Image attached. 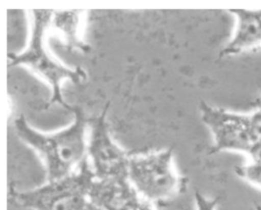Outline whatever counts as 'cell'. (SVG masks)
Instances as JSON below:
<instances>
[{"label": "cell", "mask_w": 261, "mask_h": 210, "mask_svg": "<svg viewBox=\"0 0 261 210\" xmlns=\"http://www.w3.org/2000/svg\"><path fill=\"white\" fill-rule=\"evenodd\" d=\"M73 121L55 133H42L34 128L20 115L14 120V129L18 138L31 147L42 159L46 167L47 181L62 178L86 158V128L88 119L82 108L71 106Z\"/></svg>", "instance_id": "1"}, {"label": "cell", "mask_w": 261, "mask_h": 210, "mask_svg": "<svg viewBox=\"0 0 261 210\" xmlns=\"http://www.w3.org/2000/svg\"><path fill=\"white\" fill-rule=\"evenodd\" d=\"M202 121L213 136L209 154L222 151H237L248 154L253 147L250 134L249 114H241L211 106L201 101L199 105Z\"/></svg>", "instance_id": "6"}, {"label": "cell", "mask_w": 261, "mask_h": 210, "mask_svg": "<svg viewBox=\"0 0 261 210\" xmlns=\"http://www.w3.org/2000/svg\"><path fill=\"white\" fill-rule=\"evenodd\" d=\"M237 17V28L231 40L223 47L219 57L236 55L261 44V10L230 9Z\"/></svg>", "instance_id": "8"}, {"label": "cell", "mask_w": 261, "mask_h": 210, "mask_svg": "<svg viewBox=\"0 0 261 210\" xmlns=\"http://www.w3.org/2000/svg\"><path fill=\"white\" fill-rule=\"evenodd\" d=\"M80 13V10L54 11L51 25L62 35L64 46L68 51L76 50L83 53H88L91 51V46L79 36Z\"/></svg>", "instance_id": "9"}, {"label": "cell", "mask_w": 261, "mask_h": 210, "mask_svg": "<svg viewBox=\"0 0 261 210\" xmlns=\"http://www.w3.org/2000/svg\"><path fill=\"white\" fill-rule=\"evenodd\" d=\"M236 173L248 182L261 189V164L253 163L234 167Z\"/></svg>", "instance_id": "10"}, {"label": "cell", "mask_w": 261, "mask_h": 210, "mask_svg": "<svg viewBox=\"0 0 261 210\" xmlns=\"http://www.w3.org/2000/svg\"><path fill=\"white\" fill-rule=\"evenodd\" d=\"M85 210H104V209H102V208H100L99 206H97V205H95V204L89 202L88 205H87V207L85 208Z\"/></svg>", "instance_id": "15"}, {"label": "cell", "mask_w": 261, "mask_h": 210, "mask_svg": "<svg viewBox=\"0 0 261 210\" xmlns=\"http://www.w3.org/2000/svg\"><path fill=\"white\" fill-rule=\"evenodd\" d=\"M173 150L130 155L127 178L138 194L150 202L166 201L178 194L186 179L173 166Z\"/></svg>", "instance_id": "4"}, {"label": "cell", "mask_w": 261, "mask_h": 210, "mask_svg": "<svg viewBox=\"0 0 261 210\" xmlns=\"http://www.w3.org/2000/svg\"><path fill=\"white\" fill-rule=\"evenodd\" d=\"M53 12V10H33L34 20L29 45L24 51L18 54H8L9 66L24 65L31 68L51 87L52 96L47 107L58 104L70 111L71 106L63 99L61 84L64 81L82 84L87 78V73L80 66L71 68L63 65L61 62L54 59L46 49L45 34L46 30L51 24Z\"/></svg>", "instance_id": "2"}, {"label": "cell", "mask_w": 261, "mask_h": 210, "mask_svg": "<svg viewBox=\"0 0 261 210\" xmlns=\"http://www.w3.org/2000/svg\"><path fill=\"white\" fill-rule=\"evenodd\" d=\"M95 174L86 157L79 169L25 192H10V200L32 210H85Z\"/></svg>", "instance_id": "3"}, {"label": "cell", "mask_w": 261, "mask_h": 210, "mask_svg": "<svg viewBox=\"0 0 261 210\" xmlns=\"http://www.w3.org/2000/svg\"><path fill=\"white\" fill-rule=\"evenodd\" d=\"M255 210H261V206L259 204L255 203Z\"/></svg>", "instance_id": "16"}, {"label": "cell", "mask_w": 261, "mask_h": 210, "mask_svg": "<svg viewBox=\"0 0 261 210\" xmlns=\"http://www.w3.org/2000/svg\"><path fill=\"white\" fill-rule=\"evenodd\" d=\"M248 155L253 163L261 164V143L254 144Z\"/></svg>", "instance_id": "13"}, {"label": "cell", "mask_w": 261, "mask_h": 210, "mask_svg": "<svg viewBox=\"0 0 261 210\" xmlns=\"http://www.w3.org/2000/svg\"><path fill=\"white\" fill-rule=\"evenodd\" d=\"M132 210H155L153 207V203L148 201L147 199L140 196L136 204L134 205Z\"/></svg>", "instance_id": "14"}, {"label": "cell", "mask_w": 261, "mask_h": 210, "mask_svg": "<svg viewBox=\"0 0 261 210\" xmlns=\"http://www.w3.org/2000/svg\"><path fill=\"white\" fill-rule=\"evenodd\" d=\"M107 109L108 104L99 115L89 119L88 159L96 179H128L130 155L113 141L106 118Z\"/></svg>", "instance_id": "5"}, {"label": "cell", "mask_w": 261, "mask_h": 210, "mask_svg": "<svg viewBox=\"0 0 261 210\" xmlns=\"http://www.w3.org/2000/svg\"><path fill=\"white\" fill-rule=\"evenodd\" d=\"M140 195L128 179H96L89 200L104 210H132Z\"/></svg>", "instance_id": "7"}, {"label": "cell", "mask_w": 261, "mask_h": 210, "mask_svg": "<svg viewBox=\"0 0 261 210\" xmlns=\"http://www.w3.org/2000/svg\"><path fill=\"white\" fill-rule=\"evenodd\" d=\"M218 198L209 199L202 195L200 192H195V201L197 210H215L218 204Z\"/></svg>", "instance_id": "12"}, {"label": "cell", "mask_w": 261, "mask_h": 210, "mask_svg": "<svg viewBox=\"0 0 261 210\" xmlns=\"http://www.w3.org/2000/svg\"><path fill=\"white\" fill-rule=\"evenodd\" d=\"M249 121L253 144L261 143V109L256 108L253 113L249 114Z\"/></svg>", "instance_id": "11"}]
</instances>
